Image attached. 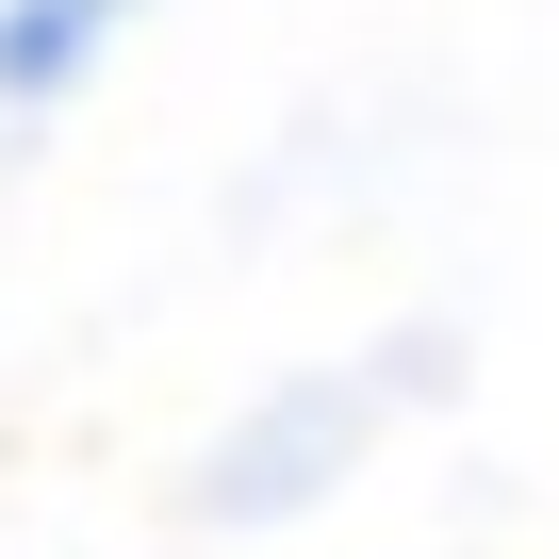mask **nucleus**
<instances>
[{
    "instance_id": "nucleus-1",
    "label": "nucleus",
    "mask_w": 559,
    "mask_h": 559,
    "mask_svg": "<svg viewBox=\"0 0 559 559\" xmlns=\"http://www.w3.org/2000/svg\"><path fill=\"white\" fill-rule=\"evenodd\" d=\"M379 395H395V362H330V379L247 395V412L214 428V461H198V510H214V526H297V510L346 493V461L379 444Z\"/></svg>"
},
{
    "instance_id": "nucleus-2",
    "label": "nucleus",
    "mask_w": 559,
    "mask_h": 559,
    "mask_svg": "<svg viewBox=\"0 0 559 559\" xmlns=\"http://www.w3.org/2000/svg\"><path fill=\"white\" fill-rule=\"evenodd\" d=\"M116 34H132V0H0V132L67 116L116 67Z\"/></svg>"
}]
</instances>
